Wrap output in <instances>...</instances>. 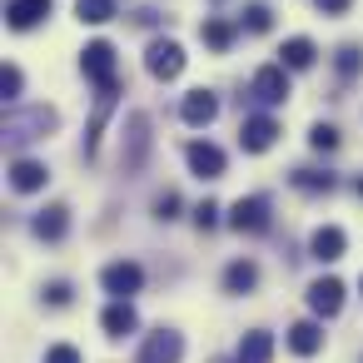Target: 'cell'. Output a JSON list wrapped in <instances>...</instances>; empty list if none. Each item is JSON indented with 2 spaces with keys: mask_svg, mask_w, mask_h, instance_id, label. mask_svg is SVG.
<instances>
[{
  "mask_svg": "<svg viewBox=\"0 0 363 363\" xmlns=\"http://www.w3.org/2000/svg\"><path fill=\"white\" fill-rule=\"evenodd\" d=\"M55 125H60V120H55V110H45V105H35V110H21V115H6V145H11V150H21V145H35V140H45Z\"/></svg>",
  "mask_w": 363,
  "mask_h": 363,
  "instance_id": "1",
  "label": "cell"
},
{
  "mask_svg": "<svg viewBox=\"0 0 363 363\" xmlns=\"http://www.w3.org/2000/svg\"><path fill=\"white\" fill-rule=\"evenodd\" d=\"M80 70L85 80H95L100 90H120V75H115V45L110 40H90L80 50Z\"/></svg>",
  "mask_w": 363,
  "mask_h": 363,
  "instance_id": "2",
  "label": "cell"
},
{
  "mask_svg": "<svg viewBox=\"0 0 363 363\" xmlns=\"http://www.w3.org/2000/svg\"><path fill=\"white\" fill-rule=\"evenodd\" d=\"M269 219H274L269 194H249V199H239V204L229 209V229H239V234H264Z\"/></svg>",
  "mask_w": 363,
  "mask_h": 363,
  "instance_id": "3",
  "label": "cell"
},
{
  "mask_svg": "<svg viewBox=\"0 0 363 363\" xmlns=\"http://www.w3.org/2000/svg\"><path fill=\"white\" fill-rule=\"evenodd\" d=\"M100 284H105L110 298H135V294L145 289V269H140L135 259H115V264H105Z\"/></svg>",
  "mask_w": 363,
  "mask_h": 363,
  "instance_id": "4",
  "label": "cell"
},
{
  "mask_svg": "<svg viewBox=\"0 0 363 363\" xmlns=\"http://www.w3.org/2000/svg\"><path fill=\"white\" fill-rule=\"evenodd\" d=\"M145 70H150L155 80H179V75H184V45H179V40H155V45L145 50Z\"/></svg>",
  "mask_w": 363,
  "mask_h": 363,
  "instance_id": "5",
  "label": "cell"
},
{
  "mask_svg": "<svg viewBox=\"0 0 363 363\" xmlns=\"http://www.w3.org/2000/svg\"><path fill=\"white\" fill-rule=\"evenodd\" d=\"M249 100H259V105H284V100H289V70H284V65H259L254 80H249Z\"/></svg>",
  "mask_w": 363,
  "mask_h": 363,
  "instance_id": "6",
  "label": "cell"
},
{
  "mask_svg": "<svg viewBox=\"0 0 363 363\" xmlns=\"http://www.w3.org/2000/svg\"><path fill=\"white\" fill-rule=\"evenodd\" d=\"M184 358V338L174 328H155L140 348V363H179Z\"/></svg>",
  "mask_w": 363,
  "mask_h": 363,
  "instance_id": "7",
  "label": "cell"
},
{
  "mask_svg": "<svg viewBox=\"0 0 363 363\" xmlns=\"http://www.w3.org/2000/svg\"><path fill=\"white\" fill-rule=\"evenodd\" d=\"M274 140H279V120H269V115H249V120L239 125V145H244V155H264Z\"/></svg>",
  "mask_w": 363,
  "mask_h": 363,
  "instance_id": "8",
  "label": "cell"
},
{
  "mask_svg": "<svg viewBox=\"0 0 363 363\" xmlns=\"http://www.w3.org/2000/svg\"><path fill=\"white\" fill-rule=\"evenodd\" d=\"M184 160H189V169H194L199 179H219V174H224V150L209 145V140H189V145H184Z\"/></svg>",
  "mask_w": 363,
  "mask_h": 363,
  "instance_id": "9",
  "label": "cell"
},
{
  "mask_svg": "<svg viewBox=\"0 0 363 363\" xmlns=\"http://www.w3.org/2000/svg\"><path fill=\"white\" fill-rule=\"evenodd\" d=\"M343 294H348L343 279H333V274H328V279H313V284H308V308H313L318 318H333V313L343 308Z\"/></svg>",
  "mask_w": 363,
  "mask_h": 363,
  "instance_id": "10",
  "label": "cell"
},
{
  "mask_svg": "<svg viewBox=\"0 0 363 363\" xmlns=\"http://www.w3.org/2000/svg\"><path fill=\"white\" fill-rule=\"evenodd\" d=\"M179 115H184V125L204 130V125H214V115H219V95H214V90H189L184 105H179Z\"/></svg>",
  "mask_w": 363,
  "mask_h": 363,
  "instance_id": "11",
  "label": "cell"
},
{
  "mask_svg": "<svg viewBox=\"0 0 363 363\" xmlns=\"http://www.w3.org/2000/svg\"><path fill=\"white\" fill-rule=\"evenodd\" d=\"M343 249H348V234H343L338 224H323V229H313V239H308V254H313L318 264L343 259Z\"/></svg>",
  "mask_w": 363,
  "mask_h": 363,
  "instance_id": "12",
  "label": "cell"
},
{
  "mask_svg": "<svg viewBox=\"0 0 363 363\" xmlns=\"http://www.w3.org/2000/svg\"><path fill=\"white\" fill-rule=\"evenodd\" d=\"M50 16V0H11L6 6V26L11 30H35Z\"/></svg>",
  "mask_w": 363,
  "mask_h": 363,
  "instance_id": "13",
  "label": "cell"
},
{
  "mask_svg": "<svg viewBox=\"0 0 363 363\" xmlns=\"http://www.w3.org/2000/svg\"><path fill=\"white\" fill-rule=\"evenodd\" d=\"M30 229H35V239L55 244V239H65V229H70V209H65V204H45V209L30 219Z\"/></svg>",
  "mask_w": 363,
  "mask_h": 363,
  "instance_id": "14",
  "label": "cell"
},
{
  "mask_svg": "<svg viewBox=\"0 0 363 363\" xmlns=\"http://www.w3.org/2000/svg\"><path fill=\"white\" fill-rule=\"evenodd\" d=\"M100 328H105L110 338H125V333H135V328H140V313H135V303H130V298H115V303L100 313Z\"/></svg>",
  "mask_w": 363,
  "mask_h": 363,
  "instance_id": "15",
  "label": "cell"
},
{
  "mask_svg": "<svg viewBox=\"0 0 363 363\" xmlns=\"http://www.w3.org/2000/svg\"><path fill=\"white\" fill-rule=\"evenodd\" d=\"M45 179H50V169L40 160H16L11 164V189L16 194H35V189H45Z\"/></svg>",
  "mask_w": 363,
  "mask_h": 363,
  "instance_id": "16",
  "label": "cell"
},
{
  "mask_svg": "<svg viewBox=\"0 0 363 363\" xmlns=\"http://www.w3.org/2000/svg\"><path fill=\"white\" fill-rule=\"evenodd\" d=\"M313 60H318V45H313L308 35L284 40V50H279V65H284V70H313Z\"/></svg>",
  "mask_w": 363,
  "mask_h": 363,
  "instance_id": "17",
  "label": "cell"
},
{
  "mask_svg": "<svg viewBox=\"0 0 363 363\" xmlns=\"http://www.w3.org/2000/svg\"><path fill=\"white\" fill-rule=\"evenodd\" d=\"M145 155H150V115H130V155H125V169H145Z\"/></svg>",
  "mask_w": 363,
  "mask_h": 363,
  "instance_id": "18",
  "label": "cell"
},
{
  "mask_svg": "<svg viewBox=\"0 0 363 363\" xmlns=\"http://www.w3.org/2000/svg\"><path fill=\"white\" fill-rule=\"evenodd\" d=\"M269 358H274V333L254 328V333H244V338H239V353H234V363H269Z\"/></svg>",
  "mask_w": 363,
  "mask_h": 363,
  "instance_id": "19",
  "label": "cell"
},
{
  "mask_svg": "<svg viewBox=\"0 0 363 363\" xmlns=\"http://www.w3.org/2000/svg\"><path fill=\"white\" fill-rule=\"evenodd\" d=\"M289 348H294L298 358H313V353L323 348V328H318L313 318H303V323H294V328H289Z\"/></svg>",
  "mask_w": 363,
  "mask_h": 363,
  "instance_id": "20",
  "label": "cell"
},
{
  "mask_svg": "<svg viewBox=\"0 0 363 363\" xmlns=\"http://www.w3.org/2000/svg\"><path fill=\"white\" fill-rule=\"evenodd\" d=\"M254 284H259V264H254V259H234V264L224 269V289H229V294H249Z\"/></svg>",
  "mask_w": 363,
  "mask_h": 363,
  "instance_id": "21",
  "label": "cell"
},
{
  "mask_svg": "<svg viewBox=\"0 0 363 363\" xmlns=\"http://www.w3.org/2000/svg\"><path fill=\"white\" fill-rule=\"evenodd\" d=\"M75 16L85 26H105V21H115V0H75Z\"/></svg>",
  "mask_w": 363,
  "mask_h": 363,
  "instance_id": "22",
  "label": "cell"
},
{
  "mask_svg": "<svg viewBox=\"0 0 363 363\" xmlns=\"http://www.w3.org/2000/svg\"><path fill=\"white\" fill-rule=\"evenodd\" d=\"M199 35H204L209 50H229V45H234V26H229V21H204Z\"/></svg>",
  "mask_w": 363,
  "mask_h": 363,
  "instance_id": "23",
  "label": "cell"
},
{
  "mask_svg": "<svg viewBox=\"0 0 363 363\" xmlns=\"http://www.w3.org/2000/svg\"><path fill=\"white\" fill-rule=\"evenodd\" d=\"M21 90H26V75H21L16 65H6V70H0V100L16 105V100H21Z\"/></svg>",
  "mask_w": 363,
  "mask_h": 363,
  "instance_id": "24",
  "label": "cell"
},
{
  "mask_svg": "<svg viewBox=\"0 0 363 363\" xmlns=\"http://www.w3.org/2000/svg\"><path fill=\"white\" fill-rule=\"evenodd\" d=\"M294 184L303 194H318V189H333V174H318V169H294Z\"/></svg>",
  "mask_w": 363,
  "mask_h": 363,
  "instance_id": "25",
  "label": "cell"
},
{
  "mask_svg": "<svg viewBox=\"0 0 363 363\" xmlns=\"http://www.w3.org/2000/svg\"><path fill=\"white\" fill-rule=\"evenodd\" d=\"M358 70H363V50H358V45H343V50H338V75L353 80Z\"/></svg>",
  "mask_w": 363,
  "mask_h": 363,
  "instance_id": "26",
  "label": "cell"
},
{
  "mask_svg": "<svg viewBox=\"0 0 363 363\" xmlns=\"http://www.w3.org/2000/svg\"><path fill=\"white\" fill-rule=\"evenodd\" d=\"M244 26H249L254 35H264V30L274 26V11H269V6H249V11H244Z\"/></svg>",
  "mask_w": 363,
  "mask_h": 363,
  "instance_id": "27",
  "label": "cell"
},
{
  "mask_svg": "<svg viewBox=\"0 0 363 363\" xmlns=\"http://www.w3.org/2000/svg\"><path fill=\"white\" fill-rule=\"evenodd\" d=\"M308 145H313V150H338V130H333V125H313V130H308Z\"/></svg>",
  "mask_w": 363,
  "mask_h": 363,
  "instance_id": "28",
  "label": "cell"
},
{
  "mask_svg": "<svg viewBox=\"0 0 363 363\" xmlns=\"http://www.w3.org/2000/svg\"><path fill=\"white\" fill-rule=\"evenodd\" d=\"M155 219H179V194H174V189H164V194L155 199Z\"/></svg>",
  "mask_w": 363,
  "mask_h": 363,
  "instance_id": "29",
  "label": "cell"
},
{
  "mask_svg": "<svg viewBox=\"0 0 363 363\" xmlns=\"http://www.w3.org/2000/svg\"><path fill=\"white\" fill-rule=\"evenodd\" d=\"M70 294H75V289H70L65 279H55V284H45V303H50V308H65V303H70Z\"/></svg>",
  "mask_w": 363,
  "mask_h": 363,
  "instance_id": "30",
  "label": "cell"
},
{
  "mask_svg": "<svg viewBox=\"0 0 363 363\" xmlns=\"http://www.w3.org/2000/svg\"><path fill=\"white\" fill-rule=\"evenodd\" d=\"M194 224H199V229H204V234H209V229H214V224H219V204H209V199H204V204H199V209H194Z\"/></svg>",
  "mask_w": 363,
  "mask_h": 363,
  "instance_id": "31",
  "label": "cell"
},
{
  "mask_svg": "<svg viewBox=\"0 0 363 363\" xmlns=\"http://www.w3.org/2000/svg\"><path fill=\"white\" fill-rule=\"evenodd\" d=\"M45 363H80V348H70V343H55V348L45 353Z\"/></svg>",
  "mask_w": 363,
  "mask_h": 363,
  "instance_id": "32",
  "label": "cell"
},
{
  "mask_svg": "<svg viewBox=\"0 0 363 363\" xmlns=\"http://www.w3.org/2000/svg\"><path fill=\"white\" fill-rule=\"evenodd\" d=\"M313 6H318L323 16H343V11L353 6V0H313Z\"/></svg>",
  "mask_w": 363,
  "mask_h": 363,
  "instance_id": "33",
  "label": "cell"
},
{
  "mask_svg": "<svg viewBox=\"0 0 363 363\" xmlns=\"http://www.w3.org/2000/svg\"><path fill=\"white\" fill-rule=\"evenodd\" d=\"M353 189H358V199H363V179H358V184H353Z\"/></svg>",
  "mask_w": 363,
  "mask_h": 363,
  "instance_id": "34",
  "label": "cell"
},
{
  "mask_svg": "<svg viewBox=\"0 0 363 363\" xmlns=\"http://www.w3.org/2000/svg\"><path fill=\"white\" fill-rule=\"evenodd\" d=\"M358 289H363V279H358Z\"/></svg>",
  "mask_w": 363,
  "mask_h": 363,
  "instance_id": "35",
  "label": "cell"
}]
</instances>
